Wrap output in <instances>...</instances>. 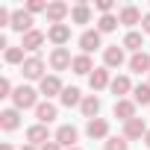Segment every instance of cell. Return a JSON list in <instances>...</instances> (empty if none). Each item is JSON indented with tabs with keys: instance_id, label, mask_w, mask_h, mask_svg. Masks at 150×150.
<instances>
[{
	"instance_id": "6da1fadb",
	"label": "cell",
	"mask_w": 150,
	"mask_h": 150,
	"mask_svg": "<svg viewBox=\"0 0 150 150\" xmlns=\"http://www.w3.org/2000/svg\"><path fill=\"white\" fill-rule=\"evenodd\" d=\"M12 103H15L18 112H21V109H35V106H38V91H35L33 86H18L15 94H12Z\"/></svg>"
},
{
	"instance_id": "7a4b0ae2",
	"label": "cell",
	"mask_w": 150,
	"mask_h": 150,
	"mask_svg": "<svg viewBox=\"0 0 150 150\" xmlns=\"http://www.w3.org/2000/svg\"><path fill=\"white\" fill-rule=\"evenodd\" d=\"M21 74H24V77L27 80H44V59L41 56H27V62L21 65Z\"/></svg>"
},
{
	"instance_id": "3957f363",
	"label": "cell",
	"mask_w": 150,
	"mask_h": 150,
	"mask_svg": "<svg viewBox=\"0 0 150 150\" xmlns=\"http://www.w3.org/2000/svg\"><path fill=\"white\" fill-rule=\"evenodd\" d=\"M62 91H65V86H62V80L56 77V74H50V77H44L38 83V94H44L47 100L50 97H62Z\"/></svg>"
},
{
	"instance_id": "277c9868",
	"label": "cell",
	"mask_w": 150,
	"mask_h": 150,
	"mask_svg": "<svg viewBox=\"0 0 150 150\" xmlns=\"http://www.w3.org/2000/svg\"><path fill=\"white\" fill-rule=\"evenodd\" d=\"M80 47H83V53H94V50H100L103 47V33L100 30H86L83 35H80Z\"/></svg>"
},
{
	"instance_id": "5b68a950",
	"label": "cell",
	"mask_w": 150,
	"mask_h": 150,
	"mask_svg": "<svg viewBox=\"0 0 150 150\" xmlns=\"http://www.w3.org/2000/svg\"><path fill=\"white\" fill-rule=\"evenodd\" d=\"M47 141H53L47 124H33V127L27 129V144H33V147H44Z\"/></svg>"
},
{
	"instance_id": "8992f818",
	"label": "cell",
	"mask_w": 150,
	"mask_h": 150,
	"mask_svg": "<svg viewBox=\"0 0 150 150\" xmlns=\"http://www.w3.org/2000/svg\"><path fill=\"white\" fill-rule=\"evenodd\" d=\"M77 138H80V132H77V127H71V124H62V127L56 129V135H53V141H59L65 150L77 147Z\"/></svg>"
},
{
	"instance_id": "52a82bcc",
	"label": "cell",
	"mask_w": 150,
	"mask_h": 150,
	"mask_svg": "<svg viewBox=\"0 0 150 150\" xmlns=\"http://www.w3.org/2000/svg\"><path fill=\"white\" fill-rule=\"evenodd\" d=\"M47 21H50V27L53 24H65V18L71 15V6L68 3H62V0H53V3H47Z\"/></svg>"
},
{
	"instance_id": "ba28073f",
	"label": "cell",
	"mask_w": 150,
	"mask_h": 150,
	"mask_svg": "<svg viewBox=\"0 0 150 150\" xmlns=\"http://www.w3.org/2000/svg\"><path fill=\"white\" fill-rule=\"evenodd\" d=\"M71 65H74L71 50H68V47H53V53H50V68H53V71H68Z\"/></svg>"
},
{
	"instance_id": "9c48e42d",
	"label": "cell",
	"mask_w": 150,
	"mask_h": 150,
	"mask_svg": "<svg viewBox=\"0 0 150 150\" xmlns=\"http://www.w3.org/2000/svg\"><path fill=\"white\" fill-rule=\"evenodd\" d=\"M127 141H135V138H144L147 135V124H144V118H132V121H127L124 124V132H121Z\"/></svg>"
},
{
	"instance_id": "30bf717a",
	"label": "cell",
	"mask_w": 150,
	"mask_h": 150,
	"mask_svg": "<svg viewBox=\"0 0 150 150\" xmlns=\"http://www.w3.org/2000/svg\"><path fill=\"white\" fill-rule=\"evenodd\" d=\"M12 30L21 33V35H27V33L33 30V15H30L27 9H15V12H12Z\"/></svg>"
},
{
	"instance_id": "8fae6325",
	"label": "cell",
	"mask_w": 150,
	"mask_h": 150,
	"mask_svg": "<svg viewBox=\"0 0 150 150\" xmlns=\"http://www.w3.org/2000/svg\"><path fill=\"white\" fill-rule=\"evenodd\" d=\"M47 38H50L56 47H65V44L71 41V27H68V24H53V27L47 30Z\"/></svg>"
},
{
	"instance_id": "7c38bea8",
	"label": "cell",
	"mask_w": 150,
	"mask_h": 150,
	"mask_svg": "<svg viewBox=\"0 0 150 150\" xmlns=\"http://www.w3.org/2000/svg\"><path fill=\"white\" fill-rule=\"evenodd\" d=\"M44 41H47V35H44L41 30H30L27 35H21V47H24V50H30V53H35Z\"/></svg>"
},
{
	"instance_id": "4fadbf2b",
	"label": "cell",
	"mask_w": 150,
	"mask_h": 150,
	"mask_svg": "<svg viewBox=\"0 0 150 150\" xmlns=\"http://www.w3.org/2000/svg\"><path fill=\"white\" fill-rule=\"evenodd\" d=\"M121 65H124V47L109 44L103 50V68H121Z\"/></svg>"
},
{
	"instance_id": "5bb4252c",
	"label": "cell",
	"mask_w": 150,
	"mask_h": 150,
	"mask_svg": "<svg viewBox=\"0 0 150 150\" xmlns=\"http://www.w3.org/2000/svg\"><path fill=\"white\" fill-rule=\"evenodd\" d=\"M86 132H88V138H109V121L106 118H91L86 124Z\"/></svg>"
},
{
	"instance_id": "9a60e30c",
	"label": "cell",
	"mask_w": 150,
	"mask_h": 150,
	"mask_svg": "<svg viewBox=\"0 0 150 150\" xmlns=\"http://www.w3.org/2000/svg\"><path fill=\"white\" fill-rule=\"evenodd\" d=\"M135 106H138L135 100H115V118H121L124 124L132 121V118H138L135 115Z\"/></svg>"
},
{
	"instance_id": "2e32d148",
	"label": "cell",
	"mask_w": 150,
	"mask_h": 150,
	"mask_svg": "<svg viewBox=\"0 0 150 150\" xmlns=\"http://www.w3.org/2000/svg\"><path fill=\"white\" fill-rule=\"evenodd\" d=\"M0 127H3L6 132H12V129H18L21 127V112L12 106V109H3L0 112Z\"/></svg>"
},
{
	"instance_id": "e0dca14e",
	"label": "cell",
	"mask_w": 150,
	"mask_h": 150,
	"mask_svg": "<svg viewBox=\"0 0 150 150\" xmlns=\"http://www.w3.org/2000/svg\"><path fill=\"white\" fill-rule=\"evenodd\" d=\"M109 88H112V94H115L118 100H127V94L132 91V83H129L127 74H121V77H115V80H112V86H109Z\"/></svg>"
},
{
	"instance_id": "ac0fdd59",
	"label": "cell",
	"mask_w": 150,
	"mask_h": 150,
	"mask_svg": "<svg viewBox=\"0 0 150 150\" xmlns=\"http://www.w3.org/2000/svg\"><path fill=\"white\" fill-rule=\"evenodd\" d=\"M141 18H144V15H141L138 6H124V9L118 12V21H121L124 27H135V24H141Z\"/></svg>"
},
{
	"instance_id": "d6986e66",
	"label": "cell",
	"mask_w": 150,
	"mask_h": 150,
	"mask_svg": "<svg viewBox=\"0 0 150 150\" xmlns=\"http://www.w3.org/2000/svg\"><path fill=\"white\" fill-rule=\"evenodd\" d=\"M56 115H59V109H56L50 100H41V103L35 106V118H38V124H50V121H56Z\"/></svg>"
},
{
	"instance_id": "ffe728a7",
	"label": "cell",
	"mask_w": 150,
	"mask_h": 150,
	"mask_svg": "<svg viewBox=\"0 0 150 150\" xmlns=\"http://www.w3.org/2000/svg\"><path fill=\"white\" fill-rule=\"evenodd\" d=\"M129 71L132 74H150V53H132L129 56Z\"/></svg>"
},
{
	"instance_id": "44dd1931",
	"label": "cell",
	"mask_w": 150,
	"mask_h": 150,
	"mask_svg": "<svg viewBox=\"0 0 150 150\" xmlns=\"http://www.w3.org/2000/svg\"><path fill=\"white\" fill-rule=\"evenodd\" d=\"M88 86H91L94 91L112 86V80H109V68H94V71H91V77H88Z\"/></svg>"
},
{
	"instance_id": "7402d4cb",
	"label": "cell",
	"mask_w": 150,
	"mask_h": 150,
	"mask_svg": "<svg viewBox=\"0 0 150 150\" xmlns=\"http://www.w3.org/2000/svg\"><path fill=\"white\" fill-rule=\"evenodd\" d=\"M71 71L74 74H80V77H91V71H94V65H91V56L88 53H80V56H74V65H71Z\"/></svg>"
},
{
	"instance_id": "603a6c76",
	"label": "cell",
	"mask_w": 150,
	"mask_h": 150,
	"mask_svg": "<svg viewBox=\"0 0 150 150\" xmlns=\"http://www.w3.org/2000/svg\"><path fill=\"white\" fill-rule=\"evenodd\" d=\"M80 109H83V115L91 121V118H97L100 115V97H94V94H86L83 97V103H80Z\"/></svg>"
},
{
	"instance_id": "cb8c5ba5",
	"label": "cell",
	"mask_w": 150,
	"mask_h": 150,
	"mask_svg": "<svg viewBox=\"0 0 150 150\" xmlns=\"http://www.w3.org/2000/svg\"><path fill=\"white\" fill-rule=\"evenodd\" d=\"M59 100H62V106H68V109H71V106H80V103H83V91H80L77 86H68Z\"/></svg>"
},
{
	"instance_id": "d4e9b609",
	"label": "cell",
	"mask_w": 150,
	"mask_h": 150,
	"mask_svg": "<svg viewBox=\"0 0 150 150\" xmlns=\"http://www.w3.org/2000/svg\"><path fill=\"white\" fill-rule=\"evenodd\" d=\"M71 21L74 24H91V6L88 3H77L71 9Z\"/></svg>"
},
{
	"instance_id": "484cf974",
	"label": "cell",
	"mask_w": 150,
	"mask_h": 150,
	"mask_svg": "<svg viewBox=\"0 0 150 150\" xmlns=\"http://www.w3.org/2000/svg\"><path fill=\"white\" fill-rule=\"evenodd\" d=\"M141 44H144V41H141V33L129 30V33L124 35V44H121V47H124V50H132V53H141Z\"/></svg>"
},
{
	"instance_id": "4316f807",
	"label": "cell",
	"mask_w": 150,
	"mask_h": 150,
	"mask_svg": "<svg viewBox=\"0 0 150 150\" xmlns=\"http://www.w3.org/2000/svg\"><path fill=\"white\" fill-rule=\"evenodd\" d=\"M132 100L141 103V106H150V83H138L132 88Z\"/></svg>"
},
{
	"instance_id": "83f0119b",
	"label": "cell",
	"mask_w": 150,
	"mask_h": 150,
	"mask_svg": "<svg viewBox=\"0 0 150 150\" xmlns=\"http://www.w3.org/2000/svg\"><path fill=\"white\" fill-rule=\"evenodd\" d=\"M118 15H100V21H97V30L100 33H115L118 30Z\"/></svg>"
},
{
	"instance_id": "f1b7e54d",
	"label": "cell",
	"mask_w": 150,
	"mask_h": 150,
	"mask_svg": "<svg viewBox=\"0 0 150 150\" xmlns=\"http://www.w3.org/2000/svg\"><path fill=\"white\" fill-rule=\"evenodd\" d=\"M103 150H129V141L124 135H109L106 144H103Z\"/></svg>"
},
{
	"instance_id": "f546056e",
	"label": "cell",
	"mask_w": 150,
	"mask_h": 150,
	"mask_svg": "<svg viewBox=\"0 0 150 150\" xmlns=\"http://www.w3.org/2000/svg\"><path fill=\"white\" fill-rule=\"evenodd\" d=\"M6 62H9V65H24V62H27L24 47H9V50H6Z\"/></svg>"
},
{
	"instance_id": "4dcf8cb0",
	"label": "cell",
	"mask_w": 150,
	"mask_h": 150,
	"mask_svg": "<svg viewBox=\"0 0 150 150\" xmlns=\"http://www.w3.org/2000/svg\"><path fill=\"white\" fill-rule=\"evenodd\" d=\"M27 12L35 15V12H47V3L44 0H27Z\"/></svg>"
},
{
	"instance_id": "1f68e13d",
	"label": "cell",
	"mask_w": 150,
	"mask_h": 150,
	"mask_svg": "<svg viewBox=\"0 0 150 150\" xmlns=\"http://www.w3.org/2000/svg\"><path fill=\"white\" fill-rule=\"evenodd\" d=\"M94 6H97V12H100V15H112V9H115L112 0H97Z\"/></svg>"
},
{
	"instance_id": "d6a6232c",
	"label": "cell",
	"mask_w": 150,
	"mask_h": 150,
	"mask_svg": "<svg viewBox=\"0 0 150 150\" xmlns=\"http://www.w3.org/2000/svg\"><path fill=\"white\" fill-rule=\"evenodd\" d=\"M12 94H15V91H12V83L3 77V80H0V97H12Z\"/></svg>"
},
{
	"instance_id": "836d02e7",
	"label": "cell",
	"mask_w": 150,
	"mask_h": 150,
	"mask_svg": "<svg viewBox=\"0 0 150 150\" xmlns=\"http://www.w3.org/2000/svg\"><path fill=\"white\" fill-rule=\"evenodd\" d=\"M38 150H65V147H62L59 141H47V144H44V147H38Z\"/></svg>"
},
{
	"instance_id": "e575fe53",
	"label": "cell",
	"mask_w": 150,
	"mask_h": 150,
	"mask_svg": "<svg viewBox=\"0 0 150 150\" xmlns=\"http://www.w3.org/2000/svg\"><path fill=\"white\" fill-rule=\"evenodd\" d=\"M141 30H144V33H147V35H150V12H147V15H144V18H141Z\"/></svg>"
},
{
	"instance_id": "d590c367",
	"label": "cell",
	"mask_w": 150,
	"mask_h": 150,
	"mask_svg": "<svg viewBox=\"0 0 150 150\" xmlns=\"http://www.w3.org/2000/svg\"><path fill=\"white\" fill-rule=\"evenodd\" d=\"M144 144H147V147H150V129H147V135H144Z\"/></svg>"
},
{
	"instance_id": "8d00e7d4",
	"label": "cell",
	"mask_w": 150,
	"mask_h": 150,
	"mask_svg": "<svg viewBox=\"0 0 150 150\" xmlns=\"http://www.w3.org/2000/svg\"><path fill=\"white\" fill-rule=\"evenodd\" d=\"M21 150H38V147H33V144H24V147H21Z\"/></svg>"
},
{
	"instance_id": "74e56055",
	"label": "cell",
	"mask_w": 150,
	"mask_h": 150,
	"mask_svg": "<svg viewBox=\"0 0 150 150\" xmlns=\"http://www.w3.org/2000/svg\"><path fill=\"white\" fill-rule=\"evenodd\" d=\"M0 150H15V147H12V144H3V147H0Z\"/></svg>"
},
{
	"instance_id": "f35d334b",
	"label": "cell",
	"mask_w": 150,
	"mask_h": 150,
	"mask_svg": "<svg viewBox=\"0 0 150 150\" xmlns=\"http://www.w3.org/2000/svg\"><path fill=\"white\" fill-rule=\"evenodd\" d=\"M71 150H80V147H71Z\"/></svg>"
},
{
	"instance_id": "ab89813d",
	"label": "cell",
	"mask_w": 150,
	"mask_h": 150,
	"mask_svg": "<svg viewBox=\"0 0 150 150\" xmlns=\"http://www.w3.org/2000/svg\"><path fill=\"white\" fill-rule=\"evenodd\" d=\"M147 77H150V74H147Z\"/></svg>"
}]
</instances>
